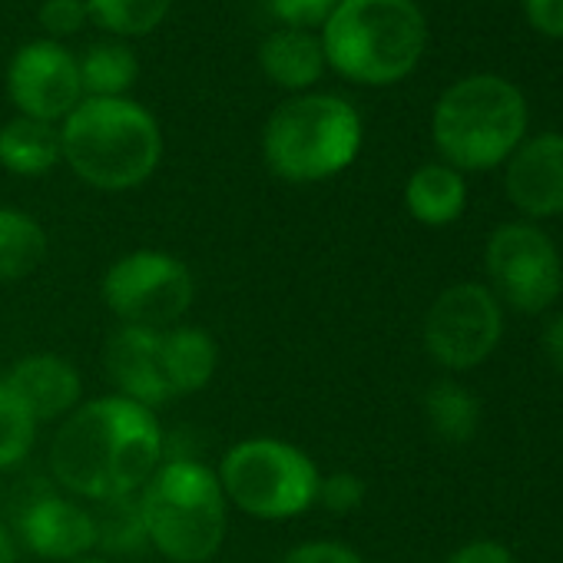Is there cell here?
<instances>
[{"label": "cell", "mask_w": 563, "mask_h": 563, "mask_svg": "<svg viewBox=\"0 0 563 563\" xmlns=\"http://www.w3.org/2000/svg\"><path fill=\"white\" fill-rule=\"evenodd\" d=\"M431 133L448 166L490 169L523 143L527 100L504 77H464L441 93Z\"/></svg>", "instance_id": "cell-5"}, {"label": "cell", "mask_w": 563, "mask_h": 563, "mask_svg": "<svg viewBox=\"0 0 563 563\" xmlns=\"http://www.w3.org/2000/svg\"><path fill=\"white\" fill-rule=\"evenodd\" d=\"M60 159V133L54 123L18 117L8 126H0V166L14 176H44Z\"/></svg>", "instance_id": "cell-19"}, {"label": "cell", "mask_w": 563, "mask_h": 563, "mask_svg": "<svg viewBox=\"0 0 563 563\" xmlns=\"http://www.w3.org/2000/svg\"><path fill=\"white\" fill-rule=\"evenodd\" d=\"M103 306L120 325L173 329L192 309L196 282L183 258L156 249H140L117 258L100 282Z\"/></svg>", "instance_id": "cell-8"}, {"label": "cell", "mask_w": 563, "mask_h": 563, "mask_svg": "<svg viewBox=\"0 0 563 563\" xmlns=\"http://www.w3.org/2000/svg\"><path fill=\"white\" fill-rule=\"evenodd\" d=\"M4 382L37 424L64 421L67 415L80 408V398H84L80 372L67 358L47 355V352L21 358L4 375Z\"/></svg>", "instance_id": "cell-15"}, {"label": "cell", "mask_w": 563, "mask_h": 563, "mask_svg": "<svg viewBox=\"0 0 563 563\" xmlns=\"http://www.w3.org/2000/svg\"><path fill=\"white\" fill-rule=\"evenodd\" d=\"M523 11L540 34L563 37V0H523Z\"/></svg>", "instance_id": "cell-30"}, {"label": "cell", "mask_w": 563, "mask_h": 563, "mask_svg": "<svg viewBox=\"0 0 563 563\" xmlns=\"http://www.w3.org/2000/svg\"><path fill=\"white\" fill-rule=\"evenodd\" d=\"M428 44L415 0H339L325 21V60L355 84L385 87L408 77Z\"/></svg>", "instance_id": "cell-4"}, {"label": "cell", "mask_w": 563, "mask_h": 563, "mask_svg": "<svg viewBox=\"0 0 563 563\" xmlns=\"http://www.w3.org/2000/svg\"><path fill=\"white\" fill-rule=\"evenodd\" d=\"M150 550L169 563H209L229 530V500L216 471L196 457H163L136 494Z\"/></svg>", "instance_id": "cell-2"}, {"label": "cell", "mask_w": 563, "mask_h": 563, "mask_svg": "<svg viewBox=\"0 0 563 563\" xmlns=\"http://www.w3.org/2000/svg\"><path fill=\"white\" fill-rule=\"evenodd\" d=\"M258 64H262L265 77H272L278 87L302 90L322 77L325 51H322V41H316L306 31H278V34L265 37V44L258 51Z\"/></svg>", "instance_id": "cell-18"}, {"label": "cell", "mask_w": 563, "mask_h": 563, "mask_svg": "<svg viewBox=\"0 0 563 563\" xmlns=\"http://www.w3.org/2000/svg\"><path fill=\"white\" fill-rule=\"evenodd\" d=\"M365 481L352 471H335V474H322V484H319V500L329 514L335 517H345V514H355L362 504H365Z\"/></svg>", "instance_id": "cell-26"}, {"label": "cell", "mask_w": 563, "mask_h": 563, "mask_svg": "<svg viewBox=\"0 0 563 563\" xmlns=\"http://www.w3.org/2000/svg\"><path fill=\"white\" fill-rule=\"evenodd\" d=\"M448 563H517V560H514V553H510L504 543H497V540H471V543L457 547V550L448 556Z\"/></svg>", "instance_id": "cell-31"}, {"label": "cell", "mask_w": 563, "mask_h": 563, "mask_svg": "<svg viewBox=\"0 0 563 563\" xmlns=\"http://www.w3.org/2000/svg\"><path fill=\"white\" fill-rule=\"evenodd\" d=\"M484 272L497 302L537 316L563 292V262L553 239L530 222H504L484 245Z\"/></svg>", "instance_id": "cell-9"}, {"label": "cell", "mask_w": 563, "mask_h": 563, "mask_svg": "<svg viewBox=\"0 0 563 563\" xmlns=\"http://www.w3.org/2000/svg\"><path fill=\"white\" fill-rule=\"evenodd\" d=\"M140 64L126 44H93L80 64V87L97 100L123 97L136 84Z\"/></svg>", "instance_id": "cell-22"}, {"label": "cell", "mask_w": 563, "mask_h": 563, "mask_svg": "<svg viewBox=\"0 0 563 563\" xmlns=\"http://www.w3.org/2000/svg\"><path fill=\"white\" fill-rule=\"evenodd\" d=\"M103 368L117 385V395L140 401L146 408L169 405V391L159 365V329L120 325L103 349Z\"/></svg>", "instance_id": "cell-14"}, {"label": "cell", "mask_w": 563, "mask_h": 563, "mask_svg": "<svg viewBox=\"0 0 563 563\" xmlns=\"http://www.w3.org/2000/svg\"><path fill=\"white\" fill-rule=\"evenodd\" d=\"M362 117L342 97L309 93L282 103L262 133V156L286 183H322L355 163Z\"/></svg>", "instance_id": "cell-6"}, {"label": "cell", "mask_w": 563, "mask_h": 563, "mask_svg": "<svg viewBox=\"0 0 563 563\" xmlns=\"http://www.w3.org/2000/svg\"><path fill=\"white\" fill-rule=\"evenodd\" d=\"M278 563H365V560L339 540H309L292 547Z\"/></svg>", "instance_id": "cell-29"}, {"label": "cell", "mask_w": 563, "mask_h": 563, "mask_svg": "<svg viewBox=\"0 0 563 563\" xmlns=\"http://www.w3.org/2000/svg\"><path fill=\"white\" fill-rule=\"evenodd\" d=\"M232 507L255 520H292L316 507L322 471L309 451L282 438L235 441L216 471Z\"/></svg>", "instance_id": "cell-7"}, {"label": "cell", "mask_w": 563, "mask_h": 563, "mask_svg": "<svg viewBox=\"0 0 563 563\" xmlns=\"http://www.w3.org/2000/svg\"><path fill=\"white\" fill-rule=\"evenodd\" d=\"M8 90L24 117L41 123L67 120L84 100L80 64L54 41H34L11 60Z\"/></svg>", "instance_id": "cell-11"}, {"label": "cell", "mask_w": 563, "mask_h": 563, "mask_svg": "<svg viewBox=\"0 0 563 563\" xmlns=\"http://www.w3.org/2000/svg\"><path fill=\"white\" fill-rule=\"evenodd\" d=\"M540 349H543V358L550 362V368L556 375H563V316H556L543 325Z\"/></svg>", "instance_id": "cell-32"}, {"label": "cell", "mask_w": 563, "mask_h": 563, "mask_svg": "<svg viewBox=\"0 0 563 563\" xmlns=\"http://www.w3.org/2000/svg\"><path fill=\"white\" fill-rule=\"evenodd\" d=\"M47 258V232L44 225L21 212L0 206V282H18L37 272Z\"/></svg>", "instance_id": "cell-20"}, {"label": "cell", "mask_w": 563, "mask_h": 563, "mask_svg": "<svg viewBox=\"0 0 563 563\" xmlns=\"http://www.w3.org/2000/svg\"><path fill=\"white\" fill-rule=\"evenodd\" d=\"M37 421L18 401V395L0 378V471H11L27 461L37 441Z\"/></svg>", "instance_id": "cell-25"}, {"label": "cell", "mask_w": 563, "mask_h": 563, "mask_svg": "<svg viewBox=\"0 0 563 563\" xmlns=\"http://www.w3.org/2000/svg\"><path fill=\"white\" fill-rule=\"evenodd\" d=\"M24 543L44 560H80L97 550V520L93 507L77 497H41L21 517Z\"/></svg>", "instance_id": "cell-13"}, {"label": "cell", "mask_w": 563, "mask_h": 563, "mask_svg": "<svg viewBox=\"0 0 563 563\" xmlns=\"http://www.w3.org/2000/svg\"><path fill=\"white\" fill-rule=\"evenodd\" d=\"M163 428L153 408L123 395L80 401L51 441L54 481L84 504L136 497L163 464Z\"/></svg>", "instance_id": "cell-1"}, {"label": "cell", "mask_w": 563, "mask_h": 563, "mask_svg": "<svg viewBox=\"0 0 563 563\" xmlns=\"http://www.w3.org/2000/svg\"><path fill=\"white\" fill-rule=\"evenodd\" d=\"M70 563H113V560H107V556H93V553H87V556H80V560H70Z\"/></svg>", "instance_id": "cell-34"}, {"label": "cell", "mask_w": 563, "mask_h": 563, "mask_svg": "<svg viewBox=\"0 0 563 563\" xmlns=\"http://www.w3.org/2000/svg\"><path fill=\"white\" fill-rule=\"evenodd\" d=\"M60 153L93 189L123 192L156 173L163 159V133L153 113L126 97H87L64 120Z\"/></svg>", "instance_id": "cell-3"}, {"label": "cell", "mask_w": 563, "mask_h": 563, "mask_svg": "<svg viewBox=\"0 0 563 563\" xmlns=\"http://www.w3.org/2000/svg\"><path fill=\"white\" fill-rule=\"evenodd\" d=\"M173 0H87V14L117 37H140L163 24Z\"/></svg>", "instance_id": "cell-24"}, {"label": "cell", "mask_w": 563, "mask_h": 563, "mask_svg": "<svg viewBox=\"0 0 563 563\" xmlns=\"http://www.w3.org/2000/svg\"><path fill=\"white\" fill-rule=\"evenodd\" d=\"M500 335V302L481 282H457L444 289L424 316V349L448 372H467L487 362Z\"/></svg>", "instance_id": "cell-10"}, {"label": "cell", "mask_w": 563, "mask_h": 563, "mask_svg": "<svg viewBox=\"0 0 563 563\" xmlns=\"http://www.w3.org/2000/svg\"><path fill=\"white\" fill-rule=\"evenodd\" d=\"M405 206L421 225H451L467 206V183L448 163H424L405 186Z\"/></svg>", "instance_id": "cell-17"}, {"label": "cell", "mask_w": 563, "mask_h": 563, "mask_svg": "<svg viewBox=\"0 0 563 563\" xmlns=\"http://www.w3.org/2000/svg\"><path fill=\"white\" fill-rule=\"evenodd\" d=\"M87 4L84 0H44L41 8V24L54 34V37H70L87 24Z\"/></svg>", "instance_id": "cell-28"}, {"label": "cell", "mask_w": 563, "mask_h": 563, "mask_svg": "<svg viewBox=\"0 0 563 563\" xmlns=\"http://www.w3.org/2000/svg\"><path fill=\"white\" fill-rule=\"evenodd\" d=\"M268 4L282 24H289V31H302V27L325 24L339 8V0H268Z\"/></svg>", "instance_id": "cell-27"}, {"label": "cell", "mask_w": 563, "mask_h": 563, "mask_svg": "<svg viewBox=\"0 0 563 563\" xmlns=\"http://www.w3.org/2000/svg\"><path fill=\"white\" fill-rule=\"evenodd\" d=\"M507 199L530 219L563 212V133H540L523 140L507 156Z\"/></svg>", "instance_id": "cell-12"}, {"label": "cell", "mask_w": 563, "mask_h": 563, "mask_svg": "<svg viewBox=\"0 0 563 563\" xmlns=\"http://www.w3.org/2000/svg\"><path fill=\"white\" fill-rule=\"evenodd\" d=\"M93 520H97V547L110 553H136L150 550L146 527L140 517L136 497H120V500H103L93 504Z\"/></svg>", "instance_id": "cell-23"}, {"label": "cell", "mask_w": 563, "mask_h": 563, "mask_svg": "<svg viewBox=\"0 0 563 563\" xmlns=\"http://www.w3.org/2000/svg\"><path fill=\"white\" fill-rule=\"evenodd\" d=\"M424 418L441 441L464 444L481 428V405L474 391L457 382H434L424 395Z\"/></svg>", "instance_id": "cell-21"}, {"label": "cell", "mask_w": 563, "mask_h": 563, "mask_svg": "<svg viewBox=\"0 0 563 563\" xmlns=\"http://www.w3.org/2000/svg\"><path fill=\"white\" fill-rule=\"evenodd\" d=\"M159 365L169 401L202 391L219 365V349L209 332L192 325L159 329Z\"/></svg>", "instance_id": "cell-16"}, {"label": "cell", "mask_w": 563, "mask_h": 563, "mask_svg": "<svg viewBox=\"0 0 563 563\" xmlns=\"http://www.w3.org/2000/svg\"><path fill=\"white\" fill-rule=\"evenodd\" d=\"M21 560V550H18V540L14 533L0 523V563H18Z\"/></svg>", "instance_id": "cell-33"}]
</instances>
